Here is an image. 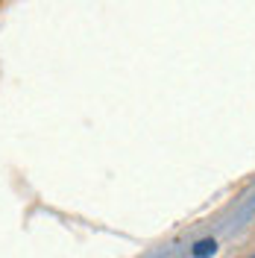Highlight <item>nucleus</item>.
I'll list each match as a JSON object with an SVG mask.
<instances>
[{
	"instance_id": "obj_1",
	"label": "nucleus",
	"mask_w": 255,
	"mask_h": 258,
	"mask_svg": "<svg viewBox=\"0 0 255 258\" xmlns=\"http://www.w3.org/2000/svg\"><path fill=\"white\" fill-rule=\"evenodd\" d=\"M214 249H217V243H214V238H206V241H200L197 246H194V258L214 255Z\"/></svg>"
},
{
	"instance_id": "obj_2",
	"label": "nucleus",
	"mask_w": 255,
	"mask_h": 258,
	"mask_svg": "<svg viewBox=\"0 0 255 258\" xmlns=\"http://www.w3.org/2000/svg\"><path fill=\"white\" fill-rule=\"evenodd\" d=\"M252 258H255V255H252Z\"/></svg>"
}]
</instances>
